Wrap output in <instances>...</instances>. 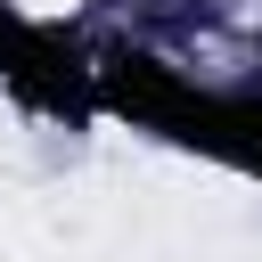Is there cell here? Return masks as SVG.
<instances>
[{"label": "cell", "mask_w": 262, "mask_h": 262, "mask_svg": "<svg viewBox=\"0 0 262 262\" xmlns=\"http://www.w3.org/2000/svg\"><path fill=\"white\" fill-rule=\"evenodd\" d=\"M25 8H74V0H25Z\"/></svg>", "instance_id": "obj_1"}]
</instances>
